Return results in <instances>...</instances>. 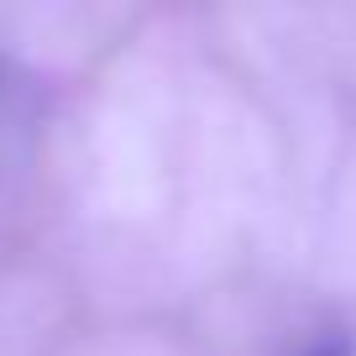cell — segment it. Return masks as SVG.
Returning a JSON list of instances; mask_svg holds the SVG:
<instances>
[{
	"mask_svg": "<svg viewBox=\"0 0 356 356\" xmlns=\"http://www.w3.org/2000/svg\"><path fill=\"white\" fill-rule=\"evenodd\" d=\"M309 356H351V341H346V335H325Z\"/></svg>",
	"mask_w": 356,
	"mask_h": 356,
	"instance_id": "1",
	"label": "cell"
}]
</instances>
